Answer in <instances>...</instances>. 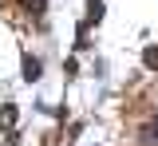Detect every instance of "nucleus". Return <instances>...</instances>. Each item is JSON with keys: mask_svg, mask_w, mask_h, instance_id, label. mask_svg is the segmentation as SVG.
Here are the masks:
<instances>
[{"mask_svg": "<svg viewBox=\"0 0 158 146\" xmlns=\"http://www.w3.org/2000/svg\"><path fill=\"white\" fill-rule=\"evenodd\" d=\"M40 71H44V63H40L36 55H24V83H36Z\"/></svg>", "mask_w": 158, "mask_h": 146, "instance_id": "1", "label": "nucleus"}, {"mask_svg": "<svg viewBox=\"0 0 158 146\" xmlns=\"http://www.w3.org/2000/svg\"><path fill=\"white\" fill-rule=\"evenodd\" d=\"M103 20V0H87V24H99Z\"/></svg>", "mask_w": 158, "mask_h": 146, "instance_id": "2", "label": "nucleus"}, {"mask_svg": "<svg viewBox=\"0 0 158 146\" xmlns=\"http://www.w3.org/2000/svg\"><path fill=\"white\" fill-rule=\"evenodd\" d=\"M142 63H146L150 71H158V47H146V51H142Z\"/></svg>", "mask_w": 158, "mask_h": 146, "instance_id": "3", "label": "nucleus"}, {"mask_svg": "<svg viewBox=\"0 0 158 146\" xmlns=\"http://www.w3.org/2000/svg\"><path fill=\"white\" fill-rule=\"evenodd\" d=\"M12 123H16V107L8 103L4 111H0V126H12Z\"/></svg>", "mask_w": 158, "mask_h": 146, "instance_id": "4", "label": "nucleus"}, {"mask_svg": "<svg viewBox=\"0 0 158 146\" xmlns=\"http://www.w3.org/2000/svg\"><path fill=\"white\" fill-rule=\"evenodd\" d=\"M154 130H158V115H154Z\"/></svg>", "mask_w": 158, "mask_h": 146, "instance_id": "5", "label": "nucleus"}]
</instances>
